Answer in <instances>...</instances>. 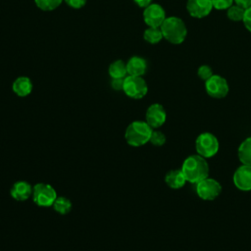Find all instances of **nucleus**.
Wrapping results in <instances>:
<instances>
[{
	"instance_id": "1",
	"label": "nucleus",
	"mask_w": 251,
	"mask_h": 251,
	"mask_svg": "<svg viewBox=\"0 0 251 251\" xmlns=\"http://www.w3.org/2000/svg\"><path fill=\"white\" fill-rule=\"evenodd\" d=\"M186 181L196 184L209 176V164L206 159L198 154L186 157L180 168Z\"/></svg>"
},
{
	"instance_id": "2",
	"label": "nucleus",
	"mask_w": 251,
	"mask_h": 251,
	"mask_svg": "<svg viewBox=\"0 0 251 251\" xmlns=\"http://www.w3.org/2000/svg\"><path fill=\"white\" fill-rule=\"evenodd\" d=\"M153 128L145 121H134L130 123L125 131V138L128 145L140 147L149 142Z\"/></svg>"
},
{
	"instance_id": "3",
	"label": "nucleus",
	"mask_w": 251,
	"mask_h": 251,
	"mask_svg": "<svg viewBox=\"0 0 251 251\" xmlns=\"http://www.w3.org/2000/svg\"><path fill=\"white\" fill-rule=\"evenodd\" d=\"M163 37L173 44H180L187 35V28L184 22L177 17L166 18L160 26Z\"/></svg>"
},
{
	"instance_id": "4",
	"label": "nucleus",
	"mask_w": 251,
	"mask_h": 251,
	"mask_svg": "<svg viewBox=\"0 0 251 251\" xmlns=\"http://www.w3.org/2000/svg\"><path fill=\"white\" fill-rule=\"evenodd\" d=\"M220 149V143L215 134L211 132L200 133L195 140V150L205 159L214 157Z\"/></svg>"
},
{
	"instance_id": "5",
	"label": "nucleus",
	"mask_w": 251,
	"mask_h": 251,
	"mask_svg": "<svg viewBox=\"0 0 251 251\" xmlns=\"http://www.w3.org/2000/svg\"><path fill=\"white\" fill-rule=\"evenodd\" d=\"M32 200L40 207H50L56 200L57 192L55 188L44 182H38L32 187Z\"/></svg>"
},
{
	"instance_id": "6",
	"label": "nucleus",
	"mask_w": 251,
	"mask_h": 251,
	"mask_svg": "<svg viewBox=\"0 0 251 251\" xmlns=\"http://www.w3.org/2000/svg\"><path fill=\"white\" fill-rule=\"evenodd\" d=\"M123 91L129 98L141 99L147 94L148 86L142 76L126 75L124 79Z\"/></svg>"
},
{
	"instance_id": "7",
	"label": "nucleus",
	"mask_w": 251,
	"mask_h": 251,
	"mask_svg": "<svg viewBox=\"0 0 251 251\" xmlns=\"http://www.w3.org/2000/svg\"><path fill=\"white\" fill-rule=\"evenodd\" d=\"M195 190L198 197L202 200L213 201L221 194L222 185L217 179L208 176L196 183Z\"/></svg>"
},
{
	"instance_id": "8",
	"label": "nucleus",
	"mask_w": 251,
	"mask_h": 251,
	"mask_svg": "<svg viewBox=\"0 0 251 251\" xmlns=\"http://www.w3.org/2000/svg\"><path fill=\"white\" fill-rule=\"evenodd\" d=\"M205 89L207 94L212 98L222 99L227 95L229 86L225 77L219 75H213L205 81Z\"/></svg>"
},
{
	"instance_id": "9",
	"label": "nucleus",
	"mask_w": 251,
	"mask_h": 251,
	"mask_svg": "<svg viewBox=\"0 0 251 251\" xmlns=\"http://www.w3.org/2000/svg\"><path fill=\"white\" fill-rule=\"evenodd\" d=\"M166 18V12L159 4H150L143 11V20L151 27H160Z\"/></svg>"
},
{
	"instance_id": "10",
	"label": "nucleus",
	"mask_w": 251,
	"mask_h": 251,
	"mask_svg": "<svg viewBox=\"0 0 251 251\" xmlns=\"http://www.w3.org/2000/svg\"><path fill=\"white\" fill-rule=\"evenodd\" d=\"M167 120V113L165 108L159 104L154 103L151 104L145 113V122L153 128H159L161 127Z\"/></svg>"
},
{
	"instance_id": "11",
	"label": "nucleus",
	"mask_w": 251,
	"mask_h": 251,
	"mask_svg": "<svg viewBox=\"0 0 251 251\" xmlns=\"http://www.w3.org/2000/svg\"><path fill=\"white\" fill-rule=\"evenodd\" d=\"M232 181L236 188L241 191H251V166L242 164L232 176Z\"/></svg>"
},
{
	"instance_id": "12",
	"label": "nucleus",
	"mask_w": 251,
	"mask_h": 251,
	"mask_svg": "<svg viewBox=\"0 0 251 251\" xmlns=\"http://www.w3.org/2000/svg\"><path fill=\"white\" fill-rule=\"evenodd\" d=\"M212 9V0H187L186 2V10L188 14L196 19L207 17Z\"/></svg>"
},
{
	"instance_id": "13",
	"label": "nucleus",
	"mask_w": 251,
	"mask_h": 251,
	"mask_svg": "<svg viewBox=\"0 0 251 251\" xmlns=\"http://www.w3.org/2000/svg\"><path fill=\"white\" fill-rule=\"evenodd\" d=\"M11 196L17 201H25L32 195V186L25 180L16 181L11 188Z\"/></svg>"
},
{
	"instance_id": "14",
	"label": "nucleus",
	"mask_w": 251,
	"mask_h": 251,
	"mask_svg": "<svg viewBox=\"0 0 251 251\" xmlns=\"http://www.w3.org/2000/svg\"><path fill=\"white\" fill-rule=\"evenodd\" d=\"M147 70L146 61L138 56L131 57L126 63L127 75L132 76H142Z\"/></svg>"
},
{
	"instance_id": "15",
	"label": "nucleus",
	"mask_w": 251,
	"mask_h": 251,
	"mask_svg": "<svg viewBox=\"0 0 251 251\" xmlns=\"http://www.w3.org/2000/svg\"><path fill=\"white\" fill-rule=\"evenodd\" d=\"M165 182L170 188L179 189V188H182L187 181L181 170L176 169V170H171L166 174Z\"/></svg>"
},
{
	"instance_id": "16",
	"label": "nucleus",
	"mask_w": 251,
	"mask_h": 251,
	"mask_svg": "<svg viewBox=\"0 0 251 251\" xmlns=\"http://www.w3.org/2000/svg\"><path fill=\"white\" fill-rule=\"evenodd\" d=\"M12 89L19 97H25L32 91V82L27 76H19L14 80Z\"/></svg>"
},
{
	"instance_id": "17",
	"label": "nucleus",
	"mask_w": 251,
	"mask_h": 251,
	"mask_svg": "<svg viewBox=\"0 0 251 251\" xmlns=\"http://www.w3.org/2000/svg\"><path fill=\"white\" fill-rule=\"evenodd\" d=\"M237 156L241 164L251 166V136L240 143L237 149Z\"/></svg>"
},
{
	"instance_id": "18",
	"label": "nucleus",
	"mask_w": 251,
	"mask_h": 251,
	"mask_svg": "<svg viewBox=\"0 0 251 251\" xmlns=\"http://www.w3.org/2000/svg\"><path fill=\"white\" fill-rule=\"evenodd\" d=\"M108 73L111 78H125L127 75L126 64L122 60L114 61L110 64Z\"/></svg>"
},
{
	"instance_id": "19",
	"label": "nucleus",
	"mask_w": 251,
	"mask_h": 251,
	"mask_svg": "<svg viewBox=\"0 0 251 251\" xmlns=\"http://www.w3.org/2000/svg\"><path fill=\"white\" fill-rule=\"evenodd\" d=\"M52 206H53L54 210L61 215H66V214L70 213V211L72 210L71 200L64 196L57 197Z\"/></svg>"
},
{
	"instance_id": "20",
	"label": "nucleus",
	"mask_w": 251,
	"mask_h": 251,
	"mask_svg": "<svg viewBox=\"0 0 251 251\" xmlns=\"http://www.w3.org/2000/svg\"><path fill=\"white\" fill-rule=\"evenodd\" d=\"M143 38L145 41H147L151 44H156V43H159L164 37H163V33H162L160 27L148 26V28H146L144 30Z\"/></svg>"
},
{
	"instance_id": "21",
	"label": "nucleus",
	"mask_w": 251,
	"mask_h": 251,
	"mask_svg": "<svg viewBox=\"0 0 251 251\" xmlns=\"http://www.w3.org/2000/svg\"><path fill=\"white\" fill-rule=\"evenodd\" d=\"M64 0H34L35 5L42 11H53L57 9Z\"/></svg>"
},
{
	"instance_id": "22",
	"label": "nucleus",
	"mask_w": 251,
	"mask_h": 251,
	"mask_svg": "<svg viewBox=\"0 0 251 251\" xmlns=\"http://www.w3.org/2000/svg\"><path fill=\"white\" fill-rule=\"evenodd\" d=\"M244 13H245V9L235 5H231L226 12V16L229 20L233 21V22H239L243 20L244 17Z\"/></svg>"
},
{
	"instance_id": "23",
	"label": "nucleus",
	"mask_w": 251,
	"mask_h": 251,
	"mask_svg": "<svg viewBox=\"0 0 251 251\" xmlns=\"http://www.w3.org/2000/svg\"><path fill=\"white\" fill-rule=\"evenodd\" d=\"M149 142L151 144H153L154 146H158V147L163 146L165 144V142H166V135L162 131H160V130L153 129Z\"/></svg>"
},
{
	"instance_id": "24",
	"label": "nucleus",
	"mask_w": 251,
	"mask_h": 251,
	"mask_svg": "<svg viewBox=\"0 0 251 251\" xmlns=\"http://www.w3.org/2000/svg\"><path fill=\"white\" fill-rule=\"evenodd\" d=\"M197 75L200 79L206 81L213 75V70L208 65H202L197 70Z\"/></svg>"
},
{
	"instance_id": "25",
	"label": "nucleus",
	"mask_w": 251,
	"mask_h": 251,
	"mask_svg": "<svg viewBox=\"0 0 251 251\" xmlns=\"http://www.w3.org/2000/svg\"><path fill=\"white\" fill-rule=\"evenodd\" d=\"M233 3V0H212L213 8L217 10H227Z\"/></svg>"
},
{
	"instance_id": "26",
	"label": "nucleus",
	"mask_w": 251,
	"mask_h": 251,
	"mask_svg": "<svg viewBox=\"0 0 251 251\" xmlns=\"http://www.w3.org/2000/svg\"><path fill=\"white\" fill-rule=\"evenodd\" d=\"M243 24L244 26L247 28V30H249L251 32V6L247 9H245V13H244V17H243Z\"/></svg>"
},
{
	"instance_id": "27",
	"label": "nucleus",
	"mask_w": 251,
	"mask_h": 251,
	"mask_svg": "<svg viewBox=\"0 0 251 251\" xmlns=\"http://www.w3.org/2000/svg\"><path fill=\"white\" fill-rule=\"evenodd\" d=\"M68 6H70L73 9H80L82 8L85 3L86 0H64Z\"/></svg>"
},
{
	"instance_id": "28",
	"label": "nucleus",
	"mask_w": 251,
	"mask_h": 251,
	"mask_svg": "<svg viewBox=\"0 0 251 251\" xmlns=\"http://www.w3.org/2000/svg\"><path fill=\"white\" fill-rule=\"evenodd\" d=\"M124 79L125 78H112V80H111L112 88L115 90H123Z\"/></svg>"
},
{
	"instance_id": "29",
	"label": "nucleus",
	"mask_w": 251,
	"mask_h": 251,
	"mask_svg": "<svg viewBox=\"0 0 251 251\" xmlns=\"http://www.w3.org/2000/svg\"><path fill=\"white\" fill-rule=\"evenodd\" d=\"M235 4L243 9H247L251 6V0H233Z\"/></svg>"
},
{
	"instance_id": "30",
	"label": "nucleus",
	"mask_w": 251,
	"mask_h": 251,
	"mask_svg": "<svg viewBox=\"0 0 251 251\" xmlns=\"http://www.w3.org/2000/svg\"><path fill=\"white\" fill-rule=\"evenodd\" d=\"M134 3L139 6L140 8H146L148 7L150 4H152V0H133Z\"/></svg>"
}]
</instances>
